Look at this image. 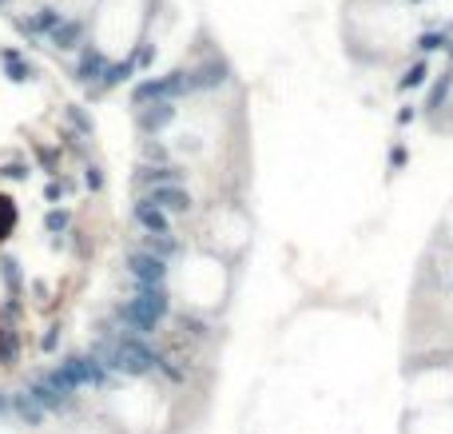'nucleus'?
<instances>
[{
  "instance_id": "20e7f679",
  "label": "nucleus",
  "mask_w": 453,
  "mask_h": 434,
  "mask_svg": "<svg viewBox=\"0 0 453 434\" xmlns=\"http://www.w3.org/2000/svg\"><path fill=\"white\" fill-rule=\"evenodd\" d=\"M449 100H453V68H449V72H438V76L430 80V88H426V104H422V112L434 120L441 108H449Z\"/></svg>"
},
{
  "instance_id": "7ed1b4c3",
  "label": "nucleus",
  "mask_w": 453,
  "mask_h": 434,
  "mask_svg": "<svg viewBox=\"0 0 453 434\" xmlns=\"http://www.w3.org/2000/svg\"><path fill=\"white\" fill-rule=\"evenodd\" d=\"M410 0H362L354 4L350 24L358 28L366 48H398L410 36Z\"/></svg>"
},
{
  "instance_id": "423d86ee",
  "label": "nucleus",
  "mask_w": 453,
  "mask_h": 434,
  "mask_svg": "<svg viewBox=\"0 0 453 434\" xmlns=\"http://www.w3.org/2000/svg\"><path fill=\"white\" fill-rule=\"evenodd\" d=\"M406 164V148H398V151H390V167H402Z\"/></svg>"
},
{
  "instance_id": "f03ea898",
  "label": "nucleus",
  "mask_w": 453,
  "mask_h": 434,
  "mask_svg": "<svg viewBox=\"0 0 453 434\" xmlns=\"http://www.w3.org/2000/svg\"><path fill=\"white\" fill-rule=\"evenodd\" d=\"M148 8L143 0H100L92 16V44L108 60H124L143 36Z\"/></svg>"
},
{
  "instance_id": "f257e3e1",
  "label": "nucleus",
  "mask_w": 453,
  "mask_h": 434,
  "mask_svg": "<svg viewBox=\"0 0 453 434\" xmlns=\"http://www.w3.org/2000/svg\"><path fill=\"white\" fill-rule=\"evenodd\" d=\"M135 128L0 40V399L80 367L132 287Z\"/></svg>"
},
{
  "instance_id": "39448f33",
  "label": "nucleus",
  "mask_w": 453,
  "mask_h": 434,
  "mask_svg": "<svg viewBox=\"0 0 453 434\" xmlns=\"http://www.w3.org/2000/svg\"><path fill=\"white\" fill-rule=\"evenodd\" d=\"M426 80H430V60L422 56V60H418L414 68H410L406 76H402V92H414V88H422Z\"/></svg>"
}]
</instances>
